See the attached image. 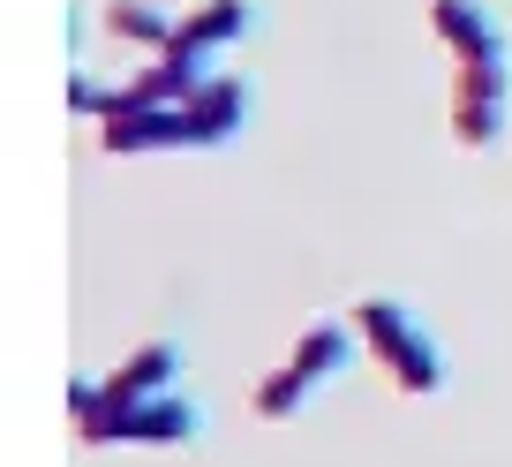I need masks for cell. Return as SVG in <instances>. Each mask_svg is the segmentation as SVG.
<instances>
[{
    "label": "cell",
    "mask_w": 512,
    "mask_h": 467,
    "mask_svg": "<svg viewBox=\"0 0 512 467\" xmlns=\"http://www.w3.org/2000/svg\"><path fill=\"white\" fill-rule=\"evenodd\" d=\"M505 98H512V53H475L452 76V136L467 151L505 144Z\"/></svg>",
    "instance_id": "cell-5"
},
{
    "label": "cell",
    "mask_w": 512,
    "mask_h": 467,
    "mask_svg": "<svg viewBox=\"0 0 512 467\" xmlns=\"http://www.w3.org/2000/svg\"><path fill=\"white\" fill-rule=\"evenodd\" d=\"M204 407L189 392H159V400H128V407H98L91 422H76L83 445H196Z\"/></svg>",
    "instance_id": "cell-3"
},
{
    "label": "cell",
    "mask_w": 512,
    "mask_h": 467,
    "mask_svg": "<svg viewBox=\"0 0 512 467\" xmlns=\"http://www.w3.org/2000/svg\"><path fill=\"white\" fill-rule=\"evenodd\" d=\"M249 31H256V0H196L181 38H174V53H189V61H204V68H226Z\"/></svg>",
    "instance_id": "cell-6"
},
{
    "label": "cell",
    "mask_w": 512,
    "mask_h": 467,
    "mask_svg": "<svg viewBox=\"0 0 512 467\" xmlns=\"http://www.w3.org/2000/svg\"><path fill=\"white\" fill-rule=\"evenodd\" d=\"M113 98H121V83L106 91V83H98L83 61L68 68V113H83V121H106V113H113Z\"/></svg>",
    "instance_id": "cell-11"
},
{
    "label": "cell",
    "mask_w": 512,
    "mask_h": 467,
    "mask_svg": "<svg viewBox=\"0 0 512 467\" xmlns=\"http://www.w3.org/2000/svg\"><path fill=\"white\" fill-rule=\"evenodd\" d=\"M106 23L113 38H128V46H144V53H166L181 38V23H189V8L181 0H106Z\"/></svg>",
    "instance_id": "cell-9"
},
{
    "label": "cell",
    "mask_w": 512,
    "mask_h": 467,
    "mask_svg": "<svg viewBox=\"0 0 512 467\" xmlns=\"http://www.w3.org/2000/svg\"><path fill=\"white\" fill-rule=\"evenodd\" d=\"M189 113H196V121L211 129V144L226 151V144H234L241 129H249V113H256V91H249V76H241V68H219V76H211L204 91L189 98Z\"/></svg>",
    "instance_id": "cell-10"
},
{
    "label": "cell",
    "mask_w": 512,
    "mask_h": 467,
    "mask_svg": "<svg viewBox=\"0 0 512 467\" xmlns=\"http://www.w3.org/2000/svg\"><path fill=\"white\" fill-rule=\"evenodd\" d=\"M430 31L452 46V61H475V53H512L505 23H497L482 0H430Z\"/></svg>",
    "instance_id": "cell-8"
},
{
    "label": "cell",
    "mask_w": 512,
    "mask_h": 467,
    "mask_svg": "<svg viewBox=\"0 0 512 467\" xmlns=\"http://www.w3.org/2000/svg\"><path fill=\"white\" fill-rule=\"evenodd\" d=\"M347 324L362 332V355L377 362V370L392 377L407 400L445 392V347L430 339V324H422L400 294H362V302L347 309Z\"/></svg>",
    "instance_id": "cell-1"
},
{
    "label": "cell",
    "mask_w": 512,
    "mask_h": 467,
    "mask_svg": "<svg viewBox=\"0 0 512 467\" xmlns=\"http://www.w3.org/2000/svg\"><path fill=\"white\" fill-rule=\"evenodd\" d=\"M354 347H362V332H354V324H339V317L309 324V332L287 347V362L256 385V415H264V422H294L324 385H339V377L354 370Z\"/></svg>",
    "instance_id": "cell-2"
},
{
    "label": "cell",
    "mask_w": 512,
    "mask_h": 467,
    "mask_svg": "<svg viewBox=\"0 0 512 467\" xmlns=\"http://www.w3.org/2000/svg\"><path fill=\"white\" fill-rule=\"evenodd\" d=\"M98 151L106 159H151V151H219V144L189 106H113L98 121Z\"/></svg>",
    "instance_id": "cell-4"
},
{
    "label": "cell",
    "mask_w": 512,
    "mask_h": 467,
    "mask_svg": "<svg viewBox=\"0 0 512 467\" xmlns=\"http://www.w3.org/2000/svg\"><path fill=\"white\" fill-rule=\"evenodd\" d=\"M159 392H181V339H144L136 355L121 362V370L106 377V392H98V407H128V400H159ZM91 407V415H98ZM83 415V422H91Z\"/></svg>",
    "instance_id": "cell-7"
}]
</instances>
